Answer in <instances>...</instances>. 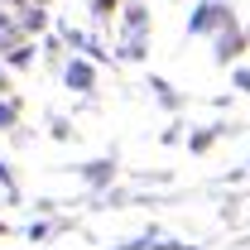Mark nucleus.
I'll return each mask as SVG.
<instances>
[]
</instances>
